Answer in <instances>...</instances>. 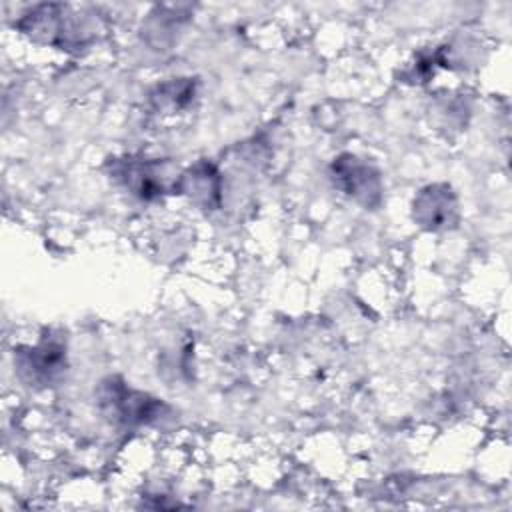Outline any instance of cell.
Here are the masks:
<instances>
[{
    "mask_svg": "<svg viewBox=\"0 0 512 512\" xmlns=\"http://www.w3.org/2000/svg\"><path fill=\"white\" fill-rule=\"evenodd\" d=\"M334 184L364 206H376L382 196L378 170L354 154H342L332 162Z\"/></svg>",
    "mask_w": 512,
    "mask_h": 512,
    "instance_id": "3957f363",
    "label": "cell"
},
{
    "mask_svg": "<svg viewBox=\"0 0 512 512\" xmlns=\"http://www.w3.org/2000/svg\"><path fill=\"white\" fill-rule=\"evenodd\" d=\"M178 190L186 192L200 206L214 208L220 198V180L210 164L200 162L180 176Z\"/></svg>",
    "mask_w": 512,
    "mask_h": 512,
    "instance_id": "8992f818",
    "label": "cell"
},
{
    "mask_svg": "<svg viewBox=\"0 0 512 512\" xmlns=\"http://www.w3.org/2000/svg\"><path fill=\"white\" fill-rule=\"evenodd\" d=\"M100 406L106 416L124 426L156 422L168 410L162 400L134 390L118 378H110L100 386Z\"/></svg>",
    "mask_w": 512,
    "mask_h": 512,
    "instance_id": "6da1fadb",
    "label": "cell"
},
{
    "mask_svg": "<svg viewBox=\"0 0 512 512\" xmlns=\"http://www.w3.org/2000/svg\"><path fill=\"white\" fill-rule=\"evenodd\" d=\"M20 378L34 386L56 382L66 370V346L56 336H44L34 346H22L14 354Z\"/></svg>",
    "mask_w": 512,
    "mask_h": 512,
    "instance_id": "7a4b0ae2",
    "label": "cell"
},
{
    "mask_svg": "<svg viewBox=\"0 0 512 512\" xmlns=\"http://www.w3.org/2000/svg\"><path fill=\"white\" fill-rule=\"evenodd\" d=\"M194 94V86L188 80H176V82H166L162 86H158L154 100L158 104H170L172 108H182L190 96Z\"/></svg>",
    "mask_w": 512,
    "mask_h": 512,
    "instance_id": "52a82bcc",
    "label": "cell"
},
{
    "mask_svg": "<svg viewBox=\"0 0 512 512\" xmlns=\"http://www.w3.org/2000/svg\"><path fill=\"white\" fill-rule=\"evenodd\" d=\"M414 220L428 228L440 230L456 220V198L446 184H432L414 198Z\"/></svg>",
    "mask_w": 512,
    "mask_h": 512,
    "instance_id": "5b68a950",
    "label": "cell"
},
{
    "mask_svg": "<svg viewBox=\"0 0 512 512\" xmlns=\"http://www.w3.org/2000/svg\"><path fill=\"white\" fill-rule=\"evenodd\" d=\"M114 174L132 190V194L152 200L164 192L178 190V182H170L166 164L160 160H122L116 164Z\"/></svg>",
    "mask_w": 512,
    "mask_h": 512,
    "instance_id": "277c9868",
    "label": "cell"
}]
</instances>
